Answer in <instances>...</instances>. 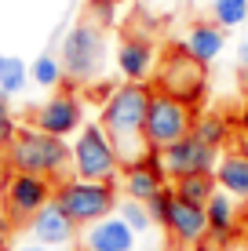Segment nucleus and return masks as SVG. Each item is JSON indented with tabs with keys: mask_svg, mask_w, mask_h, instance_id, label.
I'll return each mask as SVG.
<instances>
[{
	"mask_svg": "<svg viewBox=\"0 0 248 251\" xmlns=\"http://www.w3.org/2000/svg\"><path fill=\"white\" fill-rule=\"evenodd\" d=\"M150 99H153V84L146 80H124L102 99V113L99 124L106 127L110 142L117 146L124 164L139 160L146 146V113H150Z\"/></svg>",
	"mask_w": 248,
	"mask_h": 251,
	"instance_id": "nucleus-1",
	"label": "nucleus"
},
{
	"mask_svg": "<svg viewBox=\"0 0 248 251\" xmlns=\"http://www.w3.org/2000/svg\"><path fill=\"white\" fill-rule=\"evenodd\" d=\"M193 117H197V106L153 88L150 113H146V146L150 150H168L172 142L193 131Z\"/></svg>",
	"mask_w": 248,
	"mask_h": 251,
	"instance_id": "nucleus-8",
	"label": "nucleus"
},
{
	"mask_svg": "<svg viewBox=\"0 0 248 251\" xmlns=\"http://www.w3.org/2000/svg\"><path fill=\"white\" fill-rule=\"evenodd\" d=\"M48 201H55V178L4 168V175H0V211L15 226H26Z\"/></svg>",
	"mask_w": 248,
	"mask_h": 251,
	"instance_id": "nucleus-6",
	"label": "nucleus"
},
{
	"mask_svg": "<svg viewBox=\"0 0 248 251\" xmlns=\"http://www.w3.org/2000/svg\"><path fill=\"white\" fill-rule=\"evenodd\" d=\"M4 168L11 171H33V175H48V178H66L73 175V146L66 138L40 131V127H22L19 138L11 142V150L4 153Z\"/></svg>",
	"mask_w": 248,
	"mask_h": 251,
	"instance_id": "nucleus-2",
	"label": "nucleus"
},
{
	"mask_svg": "<svg viewBox=\"0 0 248 251\" xmlns=\"http://www.w3.org/2000/svg\"><path fill=\"white\" fill-rule=\"evenodd\" d=\"M157 48H153V40L146 37H135V33H128L121 40V48H117V69H121L124 80H146L153 76V69H157Z\"/></svg>",
	"mask_w": 248,
	"mask_h": 251,
	"instance_id": "nucleus-15",
	"label": "nucleus"
},
{
	"mask_svg": "<svg viewBox=\"0 0 248 251\" xmlns=\"http://www.w3.org/2000/svg\"><path fill=\"white\" fill-rule=\"evenodd\" d=\"M183 48L190 51L193 58H201L204 66H212L226 48V29L216 19L212 22H193L190 29H186V37H183Z\"/></svg>",
	"mask_w": 248,
	"mask_h": 251,
	"instance_id": "nucleus-17",
	"label": "nucleus"
},
{
	"mask_svg": "<svg viewBox=\"0 0 248 251\" xmlns=\"http://www.w3.org/2000/svg\"><path fill=\"white\" fill-rule=\"evenodd\" d=\"M73 175L81 178H99V182H117L124 171V160L117 146L110 142L102 124H84L73 138Z\"/></svg>",
	"mask_w": 248,
	"mask_h": 251,
	"instance_id": "nucleus-7",
	"label": "nucleus"
},
{
	"mask_svg": "<svg viewBox=\"0 0 248 251\" xmlns=\"http://www.w3.org/2000/svg\"><path fill=\"white\" fill-rule=\"evenodd\" d=\"M237 66L248 73V40H245V44H237Z\"/></svg>",
	"mask_w": 248,
	"mask_h": 251,
	"instance_id": "nucleus-29",
	"label": "nucleus"
},
{
	"mask_svg": "<svg viewBox=\"0 0 248 251\" xmlns=\"http://www.w3.org/2000/svg\"><path fill=\"white\" fill-rule=\"evenodd\" d=\"M26 80H33L29 66H26L19 55H4V62H0V91L11 99V95L26 91Z\"/></svg>",
	"mask_w": 248,
	"mask_h": 251,
	"instance_id": "nucleus-22",
	"label": "nucleus"
},
{
	"mask_svg": "<svg viewBox=\"0 0 248 251\" xmlns=\"http://www.w3.org/2000/svg\"><path fill=\"white\" fill-rule=\"evenodd\" d=\"M55 201L66 207V215L77 226H91V222L106 219V215H113L121 207V193H117V182L66 175L55 182Z\"/></svg>",
	"mask_w": 248,
	"mask_h": 251,
	"instance_id": "nucleus-3",
	"label": "nucleus"
},
{
	"mask_svg": "<svg viewBox=\"0 0 248 251\" xmlns=\"http://www.w3.org/2000/svg\"><path fill=\"white\" fill-rule=\"evenodd\" d=\"M219 157H223V150H216V146H208L201 135H183L179 142H172L168 150H161V160H165V171L168 178H183V175H197V171H216Z\"/></svg>",
	"mask_w": 248,
	"mask_h": 251,
	"instance_id": "nucleus-11",
	"label": "nucleus"
},
{
	"mask_svg": "<svg viewBox=\"0 0 248 251\" xmlns=\"http://www.w3.org/2000/svg\"><path fill=\"white\" fill-rule=\"evenodd\" d=\"M175 189V197H183V201H190V204H208L212 197L219 193V178H216V171H197V175H183V178H175L172 182Z\"/></svg>",
	"mask_w": 248,
	"mask_h": 251,
	"instance_id": "nucleus-19",
	"label": "nucleus"
},
{
	"mask_svg": "<svg viewBox=\"0 0 248 251\" xmlns=\"http://www.w3.org/2000/svg\"><path fill=\"white\" fill-rule=\"evenodd\" d=\"M29 124L40 127V131L58 135V138H70V135L81 131L84 127V106H81V99H77L73 84L55 88V95H48L40 106H33Z\"/></svg>",
	"mask_w": 248,
	"mask_h": 251,
	"instance_id": "nucleus-9",
	"label": "nucleus"
},
{
	"mask_svg": "<svg viewBox=\"0 0 248 251\" xmlns=\"http://www.w3.org/2000/svg\"><path fill=\"white\" fill-rule=\"evenodd\" d=\"M161 229L168 233V240H172L179 251H201V244L208 240V211H204L201 204L172 197Z\"/></svg>",
	"mask_w": 248,
	"mask_h": 251,
	"instance_id": "nucleus-10",
	"label": "nucleus"
},
{
	"mask_svg": "<svg viewBox=\"0 0 248 251\" xmlns=\"http://www.w3.org/2000/svg\"><path fill=\"white\" fill-rule=\"evenodd\" d=\"M135 233L121 215H106V219L84 226V251H135Z\"/></svg>",
	"mask_w": 248,
	"mask_h": 251,
	"instance_id": "nucleus-14",
	"label": "nucleus"
},
{
	"mask_svg": "<svg viewBox=\"0 0 248 251\" xmlns=\"http://www.w3.org/2000/svg\"><path fill=\"white\" fill-rule=\"evenodd\" d=\"M121 4H124V0H88V7L99 15L102 22H110V19H113V11H117Z\"/></svg>",
	"mask_w": 248,
	"mask_h": 251,
	"instance_id": "nucleus-27",
	"label": "nucleus"
},
{
	"mask_svg": "<svg viewBox=\"0 0 248 251\" xmlns=\"http://www.w3.org/2000/svg\"><path fill=\"white\" fill-rule=\"evenodd\" d=\"M172 178L165 171V160H161V150H146L139 160L124 164L121 171V193L132 197V201H150L153 193H161Z\"/></svg>",
	"mask_w": 248,
	"mask_h": 251,
	"instance_id": "nucleus-12",
	"label": "nucleus"
},
{
	"mask_svg": "<svg viewBox=\"0 0 248 251\" xmlns=\"http://www.w3.org/2000/svg\"><path fill=\"white\" fill-rule=\"evenodd\" d=\"M212 19L223 29H237L248 22V0H212Z\"/></svg>",
	"mask_w": 248,
	"mask_h": 251,
	"instance_id": "nucleus-23",
	"label": "nucleus"
},
{
	"mask_svg": "<svg viewBox=\"0 0 248 251\" xmlns=\"http://www.w3.org/2000/svg\"><path fill=\"white\" fill-rule=\"evenodd\" d=\"M77 222L66 215V207L58 201H48L40 207L37 215H33L29 222H26V233H29V240H37V244H48V248H70L77 240Z\"/></svg>",
	"mask_w": 248,
	"mask_h": 251,
	"instance_id": "nucleus-13",
	"label": "nucleus"
},
{
	"mask_svg": "<svg viewBox=\"0 0 248 251\" xmlns=\"http://www.w3.org/2000/svg\"><path fill=\"white\" fill-rule=\"evenodd\" d=\"M204 211H208V240L201 244V251L226 248L230 240L237 237V229H241L237 226V197H230L226 189H219V193L204 204Z\"/></svg>",
	"mask_w": 248,
	"mask_h": 251,
	"instance_id": "nucleus-16",
	"label": "nucleus"
},
{
	"mask_svg": "<svg viewBox=\"0 0 248 251\" xmlns=\"http://www.w3.org/2000/svg\"><path fill=\"white\" fill-rule=\"evenodd\" d=\"M29 76H33V84L44 88V91H55V88H62V84H70L66 80L62 55H51V51H44V55H37L29 62Z\"/></svg>",
	"mask_w": 248,
	"mask_h": 251,
	"instance_id": "nucleus-20",
	"label": "nucleus"
},
{
	"mask_svg": "<svg viewBox=\"0 0 248 251\" xmlns=\"http://www.w3.org/2000/svg\"><path fill=\"white\" fill-rule=\"evenodd\" d=\"M245 251H248V248H245Z\"/></svg>",
	"mask_w": 248,
	"mask_h": 251,
	"instance_id": "nucleus-34",
	"label": "nucleus"
},
{
	"mask_svg": "<svg viewBox=\"0 0 248 251\" xmlns=\"http://www.w3.org/2000/svg\"><path fill=\"white\" fill-rule=\"evenodd\" d=\"M0 62H4V55H0Z\"/></svg>",
	"mask_w": 248,
	"mask_h": 251,
	"instance_id": "nucleus-32",
	"label": "nucleus"
},
{
	"mask_svg": "<svg viewBox=\"0 0 248 251\" xmlns=\"http://www.w3.org/2000/svg\"><path fill=\"white\" fill-rule=\"evenodd\" d=\"M245 29H248V22H245Z\"/></svg>",
	"mask_w": 248,
	"mask_h": 251,
	"instance_id": "nucleus-33",
	"label": "nucleus"
},
{
	"mask_svg": "<svg viewBox=\"0 0 248 251\" xmlns=\"http://www.w3.org/2000/svg\"><path fill=\"white\" fill-rule=\"evenodd\" d=\"M237 150H241V153H245V157H248V131H245L241 138H237Z\"/></svg>",
	"mask_w": 248,
	"mask_h": 251,
	"instance_id": "nucleus-31",
	"label": "nucleus"
},
{
	"mask_svg": "<svg viewBox=\"0 0 248 251\" xmlns=\"http://www.w3.org/2000/svg\"><path fill=\"white\" fill-rule=\"evenodd\" d=\"M11 229H15V222H11V219H7V215H4V211H0V251H4V248H7V240H11Z\"/></svg>",
	"mask_w": 248,
	"mask_h": 251,
	"instance_id": "nucleus-28",
	"label": "nucleus"
},
{
	"mask_svg": "<svg viewBox=\"0 0 248 251\" xmlns=\"http://www.w3.org/2000/svg\"><path fill=\"white\" fill-rule=\"evenodd\" d=\"M193 135H201L208 146L223 150V146L230 142V120L223 113H197L193 117Z\"/></svg>",
	"mask_w": 248,
	"mask_h": 251,
	"instance_id": "nucleus-21",
	"label": "nucleus"
},
{
	"mask_svg": "<svg viewBox=\"0 0 248 251\" xmlns=\"http://www.w3.org/2000/svg\"><path fill=\"white\" fill-rule=\"evenodd\" d=\"M62 66H66V80L73 84H91L102 76L106 69V29L95 19H81L70 33L62 37Z\"/></svg>",
	"mask_w": 248,
	"mask_h": 251,
	"instance_id": "nucleus-4",
	"label": "nucleus"
},
{
	"mask_svg": "<svg viewBox=\"0 0 248 251\" xmlns=\"http://www.w3.org/2000/svg\"><path fill=\"white\" fill-rule=\"evenodd\" d=\"M15 251H55V248H48V244H37V240H29V244H19Z\"/></svg>",
	"mask_w": 248,
	"mask_h": 251,
	"instance_id": "nucleus-30",
	"label": "nucleus"
},
{
	"mask_svg": "<svg viewBox=\"0 0 248 251\" xmlns=\"http://www.w3.org/2000/svg\"><path fill=\"white\" fill-rule=\"evenodd\" d=\"M172 197H175V189L172 186H165L161 193H153L150 201H146V207H150V215H153V222H165V215H168V204H172Z\"/></svg>",
	"mask_w": 248,
	"mask_h": 251,
	"instance_id": "nucleus-26",
	"label": "nucleus"
},
{
	"mask_svg": "<svg viewBox=\"0 0 248 251\" xmlns=\"http://www.w3.org/2000/svg\"><path fill=\"white\" fill-rule=\"evenodd\" d=\"M19 120L11 117V109H0V157H4L7 150H11V142L19 138Z\"/></svg>",
	"mask_w": 248,
	"mask_h": 251,
	"instance_id": "nucleus-25",
	"label": "nucleus"
},
{
	"mask_svg": "<svg viewBox=\"0 0 248 251\" xmlns=\"http://www.w3.org/2000/svg\"><path fill=\"white\" fill-rule=\"evenodd\" d=\"M117 215H121V219H124L135 233H146L150 226H157V222H153V215H150V207H146V201H132V197H124L121 207H117Z\"/></svg>",
	"mask_w": 248,
	"mask_h": 251,
	"instance_id": "nucleus-24",
	"label": "nucleus"
},
{
	"mask_svg": "<svg viewBox=\"0 0 248 251\" xmlns=\"http://www.w3.org/2000/svg\"><path fill=\"white\" fill-rule=\"evenodd\" d=\"M150 84L165 95H175V99L197 106L204 99V88H208V66L201 58H193L183 48V40H179V44L165 48V55L157 58V69H153Z\"/></svg>",
	"mask_w": 248,
	"mask_h": 251,
	"instance_id": "nucleus-5",
	"label": "nucleus"
},
{
	"mask_svg": "<svg viewBox=\"0 0 248 251\" xmlns=\"http://www.w3.org/2000/svg\"><path fill=\"white\" fill-rule=\"evenodd\" d=\"M216 178H219V189H226V193L237 197V201H248V157H245L241 150L223 153V157H219Z\"/></svg>",
	"mask_w": 248,
	"mask_h": 251,
	"instance_id": "nucleus-18",
	"label": "nucleus"
}]
</instances>
